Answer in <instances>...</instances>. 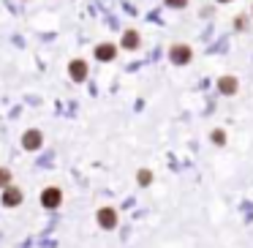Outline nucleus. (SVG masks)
Masks as SVG:
<instances>
[{"label":"nucleus","mask_w":253,"mask_h":248,"mask_svg":"<svg viewBox=\"0 0 253 248\" xmlns=\"http://www.w3.org/2000/svg\"><path fill=\"white\" fill-rule=\"evenodd\" d=\"M41 202H44V207H57L60 204V188H46L41 194Z\"/></svg>","instance_id":"obj_2"},{"label":"nucleus","mask_w":253,"mask_h":248,"mask_svg":"<svg viewBox=\"0 0 253 248\" xmlns=\"http://www.w3.org/2000/svg\"><path fill=\"white\" fill-rule=\"evenodd\" d=\"M220 3H229V0H220Z\"/></svg>","instance_id":"obj_14"},{"label":"nucleus","mask_w":253,"mask_h":248,"mask_svg":"<svg viewBox=\"0 0 253 248\" xmlns=\"http://www.w3.org/2000/svg\"><path fill=\"white\" fill-rule=\"evenodd\" d=\"M98 224L104 226V229H112V226L117 224V213H115L112 207H104V210L98 213Z\"/></svg>","instance_id":"obj_3"},{"label":"nucleus","mask_w":253,"mask_h":248,"mask_svg":"<svg viewBox=\"0 0 253 248\" xmlns=\"http://www.w3.org/2000/svg\"><path fill=\"white\" fill-rule=\"evenodd\" d=\"M169 57H171V63H174V66H185V63L191 60V47L174 44V47L169 50Z\"/></svg>","instance_id":"obj_1"},{"label":"nucleus","mask_w":253,"mask_h":248,"mask_svg":"<svg viewBox=\"0 0 253 248\" xmlns=\"http://www.w3.org/2000/svg\"><path fill=\"white\" fill-rule=\"evenodd\" d=\"M218 88H220V93H226V96H231V93H237V79L234 77H220L218 79Z\"/></svg>","instance_id":"obj_5"},{"label":"nucleus","mask_w":253,"mask_h":248,"mask_svg":"<svg viewBox=\"0 0 253 248\" xmlns=\"http://www.w3.org/2000/svg\"><path fill=\"white\" fill-rule=\"evenodd\" d=\"M8 180H11V175L6 169H0V186H8Z\"/></svg>","instance_id":"obj_11"},{"label":"nucleus","mask_w":253,"mask_h":248,"mask_svg":"<svg viewBox=\"0 0 253 248\" xmlns=\"http://www.w3.org/2000/svg\"><path fill=\"white\" fill-rule=\"evenodd\" d=\"M71 77L77 79V82H82V79L87 77V66H84V60H74L71 63Z\"/></svg>","instance_id":"obj_7"},{"label":"nucleus","mask_w":253,"mask_h":248,"mask_svg":"<svg viewBox=\"0 0 253 248\" xmlns=\"http://www.w3.org/2000/svg\"><path fill=\"white\" fill-rule=\"evenodd\" d=\"M22 202V191L19 188H6V194H3V204L6 207H14V204Z\"/></svg>","instance_id":"obj_4"},{"label":"nucleus","mask_w":253,"mask_h":248,"mask_svg":"<svg viewBox=\"0 0 253 248\" xmlns=\"http://www.w3.org/2000/svg\"><path fill=\"white\" fill-rule=\"evenodd\" d=\"M166 3H169L171 8H182V6L188 3V0H166Z\"/></svg>","instance_id":"obj_13"},{"label":"nucleus","mask_w":253,"mask_h":248,"mask_svg":"<svg viewBox=\"0 0 253 248\" xmlns=\"http://www.w3.org/2000/svg\"><path fill=\"white\" fill-rule=\"evenodd\" d=\"M123 47H126V50H136L139 47V33L136 30H128V33L123 36Z\"/></svg>","instance_id":"obj_9"},{"label":"nucleus","mask_w":253,"mask_h":248,"mask_svg":"<svg viewBox=\"0 0 253 248\" xmlns=\"http://www.w3.org/2000/svg\"><path fill=\"white\" fill-rule=\"evenodd\" d=\"M212 142H215V145H223V142H226L223 131H215V134H212Z\"/></svg>","instance_id":"obj_12"},{"label":"nucleus","mask_w":253,"mask_h":248,"mask_svg":"<svg viewBox=\"0 0 253 248\" xmlns=\"http://www.w3.org/2000/svg\"><path fill=\"white\" fill-rule=\"evenodd\" d=\"M150 180H153V175H150L147 169H142V172H139V183H142V186H147Z\"/></svg>","instance_id":"obj_10"},{"label":"nucleus","mask_w":253,"mask_h":248,"mask_svg":"<svg viewBox=\"0 0 253 248\" xmlns=\"http://www.w3.org/2000/svg\"><path fill=\"white\" fill-rule=\"evenodd\" d=\"M115 47L112 44H101L98 50H95V57H98V60H112V57H115Z\"/></svg>","instance_id":"obj_8"},{"label":"nucleus","mask_w":253,"mask_h":248,"mask_svg":"<svg viewBox=\"0 0 253 248\" xmlns=\"http://www.w3.org/2000/svg\"><path fill=\"white\" fill-rule=\"evenodd\" d=\"M22 145H25L28 150H39V148H41V134H39V131H28V134L22 137Z\"/></svg>","instance_id":"obj_6"}]
</instances>
